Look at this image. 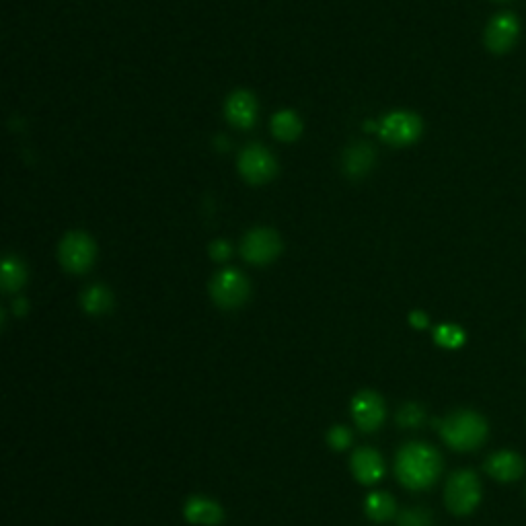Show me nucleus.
Segmentation results:
<instances>
[{
	"mask_svg": "<svg viewBox=\"0 0 526 526\" xmlns=\"http://www.w3.org/2000/svg\"><path fill=\"white\" fill-rule=\"evenodd\" d=\"M434 342L440 346V348H446V350H457L465 344V331L459 327V325H440L436 327L434 331Z\"/></svg>",
	"mask_w": 526,
	"mask_h": 526,
	"instance_id": "20",
	"label": "nucleus"
},
{
	"mask_svg": "<svg viewBox=\"0 0 526 526\" xmlns=\"http://www.w3.org/2000/svg\"><path fill=\"white\" fill-rule=\"evenodd\" d=\"M372 161H374V153L370 150V146L356 144L344 157V169L350 177H364L370 171Z\"/></svg>",
	"mask_w": 526,
	"mask_h": 526,
	"instance_id": "16",
	"label": "nucleus"
},
{
	"mask_svg": "<svg viewBox=\"0 0 526 526\" xmlns=\"http://www.w3.org/2000/svg\"><path fill=\"white\" fill-rule=\"evenodd\" d=\"M327 444L333 450H346L352 444V432L346 426H333L327 432Z\"/></svg>",
	"mask_w": 526,
	"mask_h": 526,
	"instance_id": "23",
	"label": "nucleus"
},
{
	"mask_svg": "<svg viewBox=\"0 0 526 526\" xmlns=\"http://www.w3.org/2000/svg\"><path fill=\"white\" fill-rule=\"evenodd\" d=\"M409 323H411L413 327H416V329H426L428 323H430V319H428V315L422 313V311H413V313L409 315Z\"/></svg>",
	"mask_w": 526,
	"mask_h": 526,
	"instance_id": "25",
	"label": "nucleus"
},
{
	"mask_svg": "<svg viewBox=\"0 0 526 526\" xmlns=\"http://www.w3.org/2000/svg\"><path fill=\"white\" fill-rule=\"evenodd\" d=\"M399 526H434V516L428 508H407L397 516Z\"/></svg>",
	"mask_w": 526,
	"mask_h": 526,
	"instance_id": "22",
	"label": "nucleus"
},
{
	"mask_svg": "<svg viewBox=\"0 0 526 526\" xmlns=\"http://www.w3.org/2000/svg\"><path fill=\"white\" fill-rule=\"evenodd\" d=\"M227 118L237 128H251L257 120V101L249 91H237L227 101Z\"/></svg>",
	"mask_w": 526,
	"mask_h": 526,
	"instance_id": "14",
	"label": "nucleus"
},
{
	"mask_svg": "<svg viewBox=\"0 0 526 526\" xmlns=\"http://www.w3.org/2000/svg\"><path fill=\"white\" fill-rule=\"evenodd\" d=\"M426 422V409L418 403H405L397 413V424L401 428H420Z\"/></svg>",
	"mask_w": 526,
	"mask_h": 526,
	"instance_id": "21",
	"label": "nucleus"
},
{
	"mask_svg": "<svg viewBox=\"0 0 526 526\" xmlns=\"http://www.w3.org/2000/svg\"><path fill=\"white\" fill-rule=\"evenodd\" d=\"M479 502H481V483L471 469L455 471L448 477L444 487V504L450 512L457 516H467L479 506Z\"/></svg>",
	"mask_w": 526,
	"mask_h": 526,
	"instance_id": "3",
	"label": "nucleus"
},
{
	"mask_svg": "<svg viewBox=\"0 0 526 526\" xmlns=\"http://www.w3.org/2000/svg\"><path fill=\"white\" fill-rule=\"evenodd\" d=\"M350 467H352L356 481L362 485L379 483L385 475V461L381 453L370 446H360L354 450V455L350 459Z\"/></svg>",
	"mask_w": 526,
	"mask_h": 526,
	"instance_id": "11",
	"label": "nucleus"
},
{
	"mask_svg": "<svg viewBox=\"0 0 526 526\" xmlns=\"http://www.w3.org/2000/svg\"><path fill=\"white\" fill-rule=\"evenodd\" d=\"M272 130H274L276 138H280L284 142H292L300 136L303 124H300L298 116L292 114V111H280V114H276L272 120Z\"/></svg>",
	"mask_w": 526,
	"mask_h": 526,
	"instance_id": "18",
	"label": "nucleus"
},
{
	"mask_svg": "<svg viewBox=\"0 0 526 526\" xmlns=\"http://www.w3.org/2000/svg\"><path fill=\"white\" fill-rule=\"evenodd\" d=\"M60 261L72 274L87 272L95 261V243L85 233H70L60 243Z\"/></svg>",
	"mask_w": 526,
	"mask_h": 526,
	"instance_id": "5",
	"label": "nucleus"
},
{
	"mask_svg": "<svg viewBox=\"0 0 526 526\" xmlns=\"http://www.w3.org/2000/svg\"><path fill=\"white\" fill-rule=\"evenodd\" d=\"M210 296L220 309H239L249 298V282L237 270H224L210 282Z\"/></svg>",
	"mask_w": 526,
	"mask_h": 526,
	"instance_id": "4",
	"label": "nucleus"
},
{
	"mask_svg": "<svg viewBox=\"0 0 526 526\" xmlns=\"http://www.w3.org/2000/svg\"><path fill=\"white\" fill-rule=\"evenodd\" d=\"M352 418L362 432H377L387 418L383 397L374 391H360L352 399Z\"/></svg>",
	"mask_w": 526,
	"mask_h": 526,
	"instance_id": "6",
	"label": "nucleus"
},
{
	"mask_svg": "<svg viewBox=\"0 0 526 526\" xmlns=\"http://www.w3.org/2000/svg\"><path fill=\"white\" fill-rule=\"evenodd\" d=\"M422 134V120L409 111H395L381 124V136L395 146L413 144Z\"/></svg>",
	"mask_w": 526,
	"mask_h": 526,
	"instance_id": "8",
	"label": "nucleus"
},
{
	"mask_svg": "<svg viewBox=\"0 0 526 526\" xmlns=\"http://www.w3.org/2000/svg\"><path fill=\"white\" fill-rule=\"evenodd\" d=\"M364 512L374 522H387L397 514V502L387 492H372L364 502Z\"/></svg>",
	"mask_w": 526,
	"mask_h": 526,
	"instance_id": "15",
	"label": "nucleus"
},
{
	"mask_svg": "<svg viewBox=\"0 0 526 526\" xmlns=\"http://www.w3.org/2000/svg\"><path fill=\"white\" fill-rule=\"evenodd\" d=\"M518 33H520V25H518L516 15L500 13L490 21V25H487L485 29V44L492 52L504 54L516 44Z\"/></svg>",
	"mask_w": 526,
	"mask_h": 526,
	"instance_id": "10",
	"label": "nucleus"
},
{
	"mask_svg": "<svg viewBox=\"0 0 526 526\" xmlns=\"http://www.w3.org/2000/svg\"><path fill=\"white\" fill-rule=\"evenodd\" d=\"M81 303L89 315H103L114 307V296H111V292L105 286H91L83 294Z\"/></svg>",
	"mask_w": 526,
	"mask_h": 526,
	"instance_id": "17",
	"label": "nucleus"
},
{
	"mask_svg": "<svg viewBox=\"0 0 526 526\" xmlns=\"http://www.w3.org/2000/svg\"><path fill=\"white\" fill-rule=\"evenodd\" d=\"M485 471L490 477L502 483H510L522 477L524 473V461L520 455L512 453V450H498V453L490 455L485 461Z\"/></svg>",
	"mask_w": 526,
	"mask_h": 526,
	"instance_id": "12",
	"label": "nucleus"
},
{
	"mask_svg": "<svg viewBox=\"0 0 526 526\" xmlns=\"http://www.w3.org/2000/svg\"><path fill=\"white\" fill-rule=\"evenodd\" d=\"M3 288L5 292H17L23 284H25V278H27V272H25V266L15 259V257H7L5 263H3Z\"/></svg>",
	"mask_w": 526,
	"mask_h": 526,
	"instance_id": "19",
	"label": "nucleus"
},
{
	"mask_svg": "<svg viewBox=\"0 0 526 526\" xmlns=\"http://www.w3.org/2000/svg\"><path fill=\"white\" fill-rule=\"evenodd\" d=\"M442 473V457L426 442H409L399 448L395 459V475L407 490L422 492L432 487Z\"/></svg>",
	"mask_w": 526,
	"mask_h": 526,
	"instance_id": "1",
	"label": "nucleus"
},
{
	"mask_svg": "<svg viewBox=\"0 0 526 526\" xmlns=\"http://www.w3.org/2000/svg\"><path fill=\"white\" fill-rule=\"evenodd\" d=\"M239 169H241V175L249 183L259 185V183L270 181L276 175L278 165H276V159L272 157V153H270L268 148H263L259 144H253V146L243 150L241 161H239Z\"/></svg>",
	"mask_w": 526,
	"mask_h": 526,
	"instance_id": "7",
	"label": "nucleus"
},
{
	"mask_svg": "<svg viewBox=\"0 0 526 526\" xmlns=\"http://www.w3.org/2000/svg\"><path fill=\"white\" fill-rule=\"evenodd\" d=\"M25 311H27V303H25V300H17V303H15V313H17V315H25Z\"/></svg>",
	"mask_w": 526,
	"mask_h": 526,
	"instance_id": "26",
	"label": "nucleus"
},
{
	"mask_svg": "<svg viewBox=\"0 0 526 526\" xmlns=\"http://www.w3.org/2000/svg\"><path fill=\"white\" fill-rule=\"evenodd\" d=\"M185 520L198 524V526H218L224 520V510L218 502L202 498V496H194L187 500L185 508H183Z\"/></svg>",
	"mask_w": 526,
	"mask_h": 526,
	"instance_id": "13",
	"label": "nucleus"
},
{
	"mask_svg": "<svg viewBox=\"0 0 526 526\" xmlns=\"http://www.w3.org/2000/svg\"><path fill=\"white\" fill-rule=\"evenodd\" d=\"M440 430V438L459 453L479 448L487 438V422L477 411L459 409L450 413L442 422H434Z\"/></svg>",
	"mask_w": 526,
	"mask_h": 526,
	"instance_id": "2",
	"label": "nucleus"
},
{
	"mask_svg": "<svg viewBox=\"0 0 526 526\" xmlns=\"http://www.w3.org/2000/svg\"><path fill=\"white\" fill-rule=\"evenodd\" d=\"M210 253H212L214 259L222 261V259H227L231 255V247H229L227 241H214L212 247H210Z\"/></svg>",
	"mask_w": 526,
	"mask_h": 526,
	"instance_id": "24",
	"label": "nucleus"
},
{
	"mask_svg": "<svg viewBox=\"0 0 526 526\" xmlns=\"http://www.w3.org/2000/svg\"><path fill=\"white\" fill-rule=\"evenodd\" d=\"M282 251L280 237L270 229H255L243 241V257L255 266L274 261Z\"/></svg>",
	"mask_w": 526,
	"mask_h": 526,
	"instance_id": "9",
	"label": "nucleus"
}]
</instances>
